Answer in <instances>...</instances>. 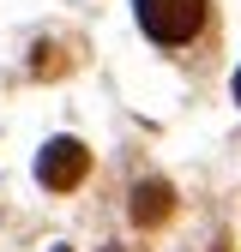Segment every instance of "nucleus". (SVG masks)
<instances>
[{
	"label": "nucleus",
	"instance_id": "obj_1",
	"mask_svg": "<svg viewBox=\"0 0 241 252\" xmlns=\"http://www.w3.org/2000/svg\"><path fill=\"white\" fill-rule=\"evenodd\" d=\"M139 6V24H145V36L151 42H193L199 30H205V0H133Z\"/></svg>",
	"mask_w": 241,
	"mask_h": 252
},
{
	"label": "nucleus",
	"instance_id": "obj_2",
	"mask_svg": "<svg viewBox=\"0 0 241 252\" xmlns=\"http://www.w3.org/2000/svg\"><path fill=\"white\" fill-rule=\"evenodd\" d=\"M84 174H90V150H84L79 138H54V144H42V156H37V180L48 186V192H73Z\"/></svg>",
	"mask_w": 241,
	"mask_h": 252
},
{
	"label": "nucleus",
	"instance_id": "obj_3",
	"mask_svg": "<svg viewBox=\"0 0 241 252\" xmlns=\"http://www.w3.org/2000/svg\"><path fill=\"white\" fill-rule=\"evenodd\" d=\"M169 210H175L169 180H139V186H133V222H139V228H157Z\"/></svg>",
	"mask_w": 241,
	"mask_h": 252
},
{
	"label": "nucleus",
	"instance_id": "obj_4",
	"mask_svg": "<svg viewBox=\"0 0 241 252\" xmlns=\"http://www.w3.org/2000/svg\"><path fill=\"white\" fill-rule=\"evenodd\" d=\"M235 102H241V72H235Z\"/></svg>",
	"mask_w": 241,
	"mask_h": 252
},
{
	"label": "nucleus",
	"instance_id": "obj_5",
	"mask_svg": "<svg viewBox=\"0 0 241 252\" xmlns=\"http://www.w3.org/2000/svg\"><path fill=\"white\" fill-rule=\"evenodd\" d=\"M217 252H229V246H217Z\"/></svg>",
	"mask_w": 241,
	"mask_h": 252
},
{
	"label": "nucleus",
	"instance_id": "obj_6",
	"mask_svg": "<svg viewBox=\"0 0 241 252\" xmlns=\"http://www.w3.org/2000/svg\"><path fill=\"white\" fill-rule=\"evenodd\" d=\"M109 252H115V246H109Z\"/></svg>",
	"mask_w": 241,
	"mask_h": 252
}]
</instances>
